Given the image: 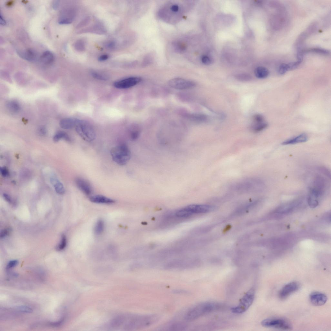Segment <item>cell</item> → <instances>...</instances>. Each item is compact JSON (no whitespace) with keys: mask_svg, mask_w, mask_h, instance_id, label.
I'll list each match as a JSON object with an SVG mask.
<instances>
[{"mask_svg":"<svg viewBox=\"0 0 331 331\" xmlns=\"http://www.w3.org/2000/svg\"><path fill=\"white\" fill-rule=\"evenodd\" d=\"M160 319V317L156 314H126L114 318L110 326L115 329L132 330L151 326Z\"/></svg>","mask_w":331,"mask_h":331,"instance_id":"obj_1","label":"cell"},{"mask_svg":"<svg viewBox=\"0 0 331 331\" xmlns=\"http://www.w3.org/2000/svg\"><path fill=\"white\" fill-rule=\"evenodd\" d=\"M220 308V305L212 302L199 303L191 308L185 315L184 319L187 321L195 320L203 315Z\"/></svg>","mask_w":331,"mask_h":331,"instance_id":"obj_2","label":"cell"},{"mask_svg":"<svg viewBox=\"0 0 331 331\" xmlns=\"http://www.w3.org/2000/svg\"><path fill=\"white\" fill-rule=\"evenodd\" d=\"M110 153L112 160L120 166L126 165L131 158L130 149L125 144L118 145L112 148Z\"/></svg>","mask_w":331,"mask_h":331,"instance_id":"obj_3","label":"cell"},{"mask_svg":"<svg viewBox=\"0 0 331 331\" xmlns=\"http://www.w3.org/2000/svg\"><path fill=\"white\" fill-rule=\"evenodd\" d=\"M75 128L78 134L84 140L91 142L95 140L96 135L95 131L86 121L78 119Z\"/></svg>","mask_w":331,"mask_h":331,"instance_id":"obj_4","label":"cell"},{"mask_svg":"<svg viewBox=\"0 0 331 331\" xmlns=\"http://www.w3.org/2000/svg\"><path fill=\"white\" fill-rule=\"evenodd\" d=\"M262 326L267 328L282 330H290L293 328L291 323L282 318L274 317L266 318L261 322Z\"/></svg>","mask_w":331,"mask_h":331,"instance_id":"obj_5","label":"cell"},{"mask_svg":"<svg viewBox=\"0 0 331 331\" xmlns=\"http://www.w3.org/2000/svg\"><path fill=\"white\" fill-rule=\"evenodd\" d=\"M255 291L252 288L248 291L241 298L238 305L231 308L233 313L241 314L246 311L252 305L254 298Z\"/></svg>","mask_w":331,"mask_h":331,"instance_id":"obj_6","label":"cell"},{"mask_svg":"<svg viewBox=\"0 0 331 331\" xmlns=\"http://www.w3.org/2000/svg\"><path fill=\"white\" fill-rule=\"evenodd\" d=\"M168 85L173 89L182 90L191 89L196 86V84L193 81L180 78L170 80Z\"/></svg>","mask_w":331,"mask_h":331,"instance_id":"obj_7","label":"cell"},{"mask_svg":"<svg viewBox=\"0 0 331 331\" xmlns=\"http://www.w3.org/2000/svg\"><path fill=\"white\" fill-rule=\"evenodd\" d=\"M300 288L299 284L296 282H292L284 286L279 291V298L282 300L288 298L293 293L297 291Z\"/></svg>","mask_w":331,"mask_h":331,"instance_id":"obj_8","label":"cell"},{"mask_svg":"<svg viewBox=\"0 0 331 331\" xmlns=\"http://www.w3.org/2000/svg\"><path fill=\"white\" fill-rule=\"evenodd\" d=\"M141 81L142 78L140 77H130L117 81L114 84V86L118 89H128L138 84Z\"/></svg>","mask_w":331,"mask_h":331,"instance_id":"obj_9","label":"cell"},{"mask_svg":"<svg viewBox=\"0 0 331 331\" xmlns=\"http://www.w3.org/2000/svg\"><path fill=\"white\" fill-rule=\"evenodd\" d=\"M311 303L316 306H320L325 304L328 300L327 296L324 294L318 292H312L309 296Z\"/></svg>","mask_w":331,"mask_h":331,"instance_id":"obj_10","label":"cell"},{"mask_svg":"<svg viewBox=\"0 0 331 331\" xmlns=\"http://www.w3.org/2000/svg\"><path fill=\"white\" fill-rule=\"evenodd\" d=\"M75 183L78 189L87 195H90L93 192L92 187L90 183L85 179L77 178Z\"/></svg>","mask_w":331,"mask_h":331,"instance_id":"obj_11","label":"cell"},{"mask_svg":"<svg viewBox=\"0 0 331 331\" xmlns=\"http://www.w3.org/2000/svg\"><path fill=\"white\" fill-rule=\"evenodd\" d=\"M192 215L207 213L212 209L211 206L204 205H191L185 207Z\"/></svg>","mask_w":331,"mask_h":331,"instance_id":"obj_12","label":"cell"},{"mask_svg":"<svg viewBox=\"0 0 331 331\" xmlns=\"http://www.w3.org/2000/svg\"><path fill=\"white\" fill-rule=\"evenodd\" d=\"M18 54L22 59L29 61H34L38 58V54L32 49H28L26 50L18 51Z\"/></svg>","mask_w":331,"mask_h":331,"instance_id":"obj_13","label":"cell"},{"mask_svg":"<svg viewBox=\"0 0 331 331\" xmlns=\"http://www.w3.org/2000/svg\"><path fill=\"white\" fill-rule=\"evenodd\" d=\"M300 203V201L299 200H297L287 203L281 206L276 210V211L277 213L281 214L289 213L295 208Z\"/></svg>","mask_w":331,"mask_h":331,"instance_id":"obj_14","label":"cell"},{"mask_svg":"<svg viewBox=\"0 0 331 331\" xmlns=\"http://www.w3.org/2000/svg\"><path fill=\"white\" fill-rule=\"evenodd\" d=\"M89 199L92 202L98 204H111L115 202V200L101 195L91 196Z\"/></svg>","mask_w":331,"mask_h":331,"instance_id":"obj_15","label":"cell"},{"mask_svg":"<svg viewBox=\"0 0 331 331\" xmlns=\"http://www.w3.org/2000/svg\"><path fill=\"white\" fill-rule=\"evenodd\" d=\"M77 119L66 118L62 119L59 122V125L62 129H70L75 127Z\"/></svg>","mask_w":331,"mask_h":331,"instance_id":"obj_16","label":"cell"},{"mask_svg":"<svg viewBox=\"0 0 331 331\" xmlns=\"http://www.w3.org/2000/svg\"><path fill=\"white\" fill-rule=\"evenodd\" d=\"M308 140L307 136L305 134H302L294 138L284 141L282 143V144L284 145H293L297 143L306 142Z\"/></svg>","mask_w":331,"mask_h":331,"instance_id":"obj_17","label":"cell"},{"mask_svg":"<svg viewBox=\"0 0 331 331\" xmlns=\"http://www.w3.org/2000/svg\"><path fill=\"white\" fill-rule=\"evenodd\" d=\"M40 60L43 64L49 65L52 64L53 62L54 57L51 52L46 51L44 52L41 56Z\"/></svg>","mask_w":331,"mask_h":331,"instance_id":"obj_18","label":"cell"},{"mask_svg":"<svg viewBox=\"0 0 331 331\" xmlns=\"http://www.w3.org/2000/svg\"><path fill=\"white\" fill-rule=\"evenodd\" d=\"M50 181L51 183L54 187L56 191L59 194H64L65 190L63 185L58 180L55 178H52Z\"/></svg>","mask_w":331,"mask_h":331,"instance_id":"obj_19","label":"cell"},{"mask_svg":"<svg viewBox=\"0 0 331 331\" xmlns=\"http://www.w3.org/2000/svg\"><path fill=\"white\" fill-rule=\"evenodd\" d=\"M255 76L259 79L266 78L269 74V71L265 67L260 66L256 68L255 70Z\"/></svg>","mask_w":331,"mask_h":331,"instance_id":"obj_20","label":"cell"},{"mask_svg":"<svg viewBox=\"0 0 331 331\" xmlns=\"http://www.w3.org/2000/svg\"><path fill=\"white\" fill-rule=\"evenodd\" d=\"M6 106L9 110L14 113H17L19 112L21 108L19 103L15 100L8 101L6 103Z\"/></svg>","mask_w":331,"mask_h":331,"instance_id":"obj_21","label":"cell"},{"mask_svg":"<svg viewBox=\"0 0 331 331\" xmlns=\"http://www.w3.org/2000/svg\"><path fill=\"white\" fill-rule=\"evenodd\" d=\"M62 139L68 142L71 141L70 137L67 133L62 131H59L54 136L53 140L54 142H57Z\"/></svg>","mask_w":331,"mask_h":331,"instance_id":"obj_22","label":"cell"},{"mask_svg":"<svg viewBox=\"0 0 331 331\" xmlns=\"http://www.w3.org/2000/svg\"><path fill=\"white\" fill-rule=\"evenodd\" d=\"M191 119L198 122H204L207 121L208 117L207 115L202 114H195L191 115Z\"/></svg>","mask_w":331,"mask_h":331,"instance_id":"obj_23","label":"cell"},{"mask_svg":"<svg viewBox=\"0 0 331 331\" xmlns=\"http://www.w3.org/2000/svg\"><path fill=\"white\" fill-rule=\"evenodd\" d=\"M104 223L102 220H99L97 222L95 227V233L97 235L101 234L104 231Z\"/></svg>","mask_w":331,"mask_h":331,"instance_id":"obj_24","label":"cell"},{"mask_svg":"<svg viewBox=\"0 0 331 331\" xmlns=\"http://www.w3.org/2000/svg\"><path fill=\"white\" fill-rule=\"evenodd\" d=\"M168 326L169 328L168 329H169L171 330H182L186 328L187 325L183 323L176 322L172 323Z\"/></svg>","mask_w":331,"mask_h":331,"instance_id":"obj_25","label":"cell"},{"mask_svg":"<svg viewBox=\"0 0 331 331\" xmlns=\"http://www.w3.org/2000/svg\"><path fill=\"white\" fill-rule=\"evenodd\" d=\"M318 199L313 195L309 193L308 199V202L310 207L312 208H315L318 205Z\"/></svg>","mask_w":331,"mask_h":331,"instance_id":"obj_26","label":"cell"},{"mask_svg":"<svg viewBox=\"0 0 331 331\" xmlns=\"http://www.w3.org/2000/svg\"><path fill=\"white\" fill-rule=\"evenodd\" d=\"M268 126V124L264 122L261 123H257L253 126L252 130L254 132L258 133L266 129Z\"/></svg>","mask_w":331,"mask_h":331,"instance_id":"obj_27","label":"cell"},{"mask_svg":"<svg viewBox=\"0 0 331 331\" xmlns=\"http://www.w3.org/2000/svg\"><path fill=\"white\" fill-rule=\"evenodd\" d=\"M235 78L237 80L241 82H249L252 79L250 75L245 73L237 74L235 76Z\"/></svg>","mask_w":331,"mask_h":331,"instance_id":"obj_28","label":"cell"},{"mask_svg":"<svg viewBox=\"0 0 331 331\" xmlns=\"http://www.w3.org/2000/svg\"><path fill=\"white\" fill-rule=\"evenodd\" d=\"M176 215L180 217H189L192 215L185 208L180 209L177 211Z\"/></svg>","mask_w":331,"mask_h":331,"instance_id":"obj_29","label":"cell"},{"mask_svg":"<svg viewBox=\"0 0 331 331\" xmlns=\"http://www.w3.org/2000/svg\"><path fill=\"white\" fill-rule=\"evenodd\" d=\"M92 76L94 78L101 81H106L108 79V77L105 75L95 71L92 72Z\"/></svg>","mask_w":331,"mask_h":331,"instance_id":"obj_30","label":"cell"},{"mask_svg":"<svg viewBox=\"0 0 331 331\" xmlns=\"http://www.w3.org/2000/svg\"><path fill=\"white\" fill-rule=\"evenodd\" d=\"M173 47L176 52L180 53L184 51L186 49L185 45L180 42H175L173 44Z\"/></svg>","mask_w":331,"mask_h":331,"instance_id":"obj_31","label":"cell"},{"mask_svg":"<svg viewBox=\"0 0 331 331\" xmlns=\"http://www.w3.org/2000/svg\"><path fill=\"white\" fill-rule=\"evenodd\" d=\"M67 245V239L65 235L62 236L61 238L60 244L57 246V249L59 251L63 250L66 247Z\"/></svg>","mask_w":331,"mask_h":331,"instance_id":"obj_32","label":"cell"},{"mask_svg":"<svg viewBox=\"0 0 331 331\" xmlns=\"http://www.w3.org/2000/svg\"><path fill=\"white\" fill-rule=\"evenodd\" d=\"M289 70V68L288 64H282L278 68V72L280 74H284L287 72Z\"/></svg>","mask_w":331,"mask_h":331,"instance_id":"obj_33","label":"cell"},{"mask_svg":"<svg viewBox=\"0 0 331 331\" xmlns=\"http://www.w3.org/2000/svg\"><path fill=\"white\" fill-rule=\"evenodd\" d=\"M16 309L18 311L24 313H30L33 312V309L30 308L26 306H20L18 307Z\"/></svg>","mask_w":331,"mask_h":331,"instance_id":"obj_34","label":"cell"},{"mask_svg":"<svg viewBox=\"0 0 331 331\" xmlns=\"http://www.w3.org/2000/svg\"><path fill=\"white\" fill-rule=\"evenodd\" d=\"M170 10L172 13L177 14L180 10V6L176 4H172L170 7Z\"/></svg>","mask_w":331,"mask_h":331,"instance_id":"obj_35","label":"cell"},{"mask_svg":"<svg viewBox=\"0 0 331 331\" xmlns=\"http://www.w3.org/2000/svg\"><path fill=\"white\" fill-rule=\"evenodd\" d=\"M201 60L203 63L205 65H210L212 62L211 59L207 56H203Z\"/></svg>","mask_w":331,"mask_h":331,"instance_id":"obj_36","label":"cell"},{"mask_svg":"<svg viewBox=\"0 0 331 331\" xmlns=\"http://www.w3.org/2000/svg\"><path fill=\"white\" fill-rule=\"evenodd\" d=\"M254 120L257 123H261L264 122V117L260 114H257L254 116Z\"/></svg>","mask_w":331,"mask_h":331,"instance_id":"obj_37","label":"cell"},{"mask_svg":"<svg viewBox=\"0 0 331 331\" xmlns=\"http://www.w3.org/2000/svg\"><path fill=\"white\" fill-rule=\"evenodd\" d=\"M18 263V261L17 260H14L10 261L8 264L6 269L8 270L11 268L16 266Z\"/></svg>","mask_w":331,"mask_h":331,"instance_id":"obj_38","label":"cell"},{"mask_svg":"<svg viewBox=\"0 0 331 331\" xmlns=\"http://www.w3.org/2000/svg\"><path fill=\"white\" fill-rule=\"evenodd\" d=\"M38 133L39 135L41 136H45L46 135L47 133V130L46 128L44 126H41L38 130Z\"/></svg>","mask_w":331,"mask_h":331,"instance_id":"obj_39","label":"cell"},{"mask_svg":"<svg viewBox=\"0 0 331 331\" xmlns=\"http://www.w3.org/2000/svg\"><path fill=\"white\" fill-rule=\"evenodd\" d=\"M140 135V132L138 131H133L130 134V138L132 140H135L138 138Z\"/></svg>","mask_w":331,"mask_h":331,"instance_id":"obj_40","label":"cell"},{"mask_svg":"<svg viewBox=\"0 0 331 331\" xmlns=\"http://www.w3.org/2000/svg\"><path fill=\"white\" fill-rule=\"evenodd\" d=\"M65 320V317L61 318V319L57 322H51L49 323V325L54 327H58L60 326L63 323Z\"/></svg>","mask_w":331,"mask_h":331,"instance_id":"obj_41","label":"cell"},{"mask_svg":"<svg viewBox=\"0 0 331 331\" xmlns=\"http://www.w3.org/2000/svg\"><path fill=\"white\" fill-rule=\"evenodd\" d=\"M11 232V229L9 228H6L3 230L1 233V238H4L6 236L8 235Z\"/></svg>","mask_w":331,"mask_h":331,"instance_id":"obj_42","label":"cell"},{"mask_svg":"<svg viewBox=\"0 0 331 331\" xmlns=\"http://www.w3.org/2000/svg\"><path fill=\"white\" fill-rule=\"evenodd\" d=\"M2 175L4 177H7L9 175V173L7 168L5 167H2L0 169Z\"/></svg>","mask_w":331,"mask_h":331,"instance_id":"obj_43","label":"cell"},{"mask_svg":"<svg viewBox=\"0 0 331 331\" xmlns=\"http://www.w3.org/2000/svg\"><path fill=\"white\" fill-rule=\"evenodd\" d=\"M84 44L82 41H79L76 44L75 47L76 49L78 50H82L85 49Z\"/></svg>","mask_w":331,"mask_h":331,"instance_id":"obj_44","label":"cell"},{"mask_svg":"<svg viewBox=\"0 0 331 331\" xmlns=\"http://www.w3.org/2000/svg\"><path fill=\"white\" fill-rule=\"evenodd\" d=\"M310 51L312 52H315L325 54H328V52H327L325 50L321 49H312Z\"/></svg>","mask_w":331,"mask_h":331,"instance_id":"obj_45","label":"cell"},{"mask_svg":"<svg viewBox=\"0 0 331 331\" xmlns=\"http://www.w3.org/2000/svg\"><path fill=\"white\" fill-rule=\"evenodd\" d=\"M60 1H54L52 3V7L54 10H57L59 7Z\"/></svg>","mask_w":331,"mask_h":331,"instance_id":"obj_46","label":"cell"},{"mask_svg":"<svg viewBox=\"0 0 331 331\" xmlns=\"http://www.w3.org/2000/svg\"><path fill=\"white\" fill-rule=\"evenodd\" d=\"M109 57V56L107 54L102 55L99 57L98 60L99 61H103L107 60Z\"/></svg>","mask_w":331,"mask_h":331,"instance_id":"obj_47","label":"cell"},{"mask_svg":"<svg viewBox=\"0 0 331 331\" xmlns=\"http://www.w3.org/2000/svg\"><path fill=\"white\" fill-rule=\"evenodd\" d=\"M3 197L6 201H7L10 203L12 202V199L9 195L6 194V193H5V194H4L3 195Z\"/></svg>","mask_w":331,"mask_h":331,"instance_id":"obj_48","label":"cell"},{"mask_svg":"<svg viewBox=\"0 0 331 331\" xmlns=\"http://www.w3.org/2000/svg\"><path fill=\"white\" fill-rule=\"evenodd\" d=\"M0 24L3 26H5L6 24V21L1 14L0 15Z\"/></svg>","mask_w":331,"mask_h":331,"instance_id":"obj_49","label":"cell"},{"mask_svg":"<svg viewBox=\"0 0 331 331\" xmlns=\"http://www.w3.org/2000/svg\"><path fill=\"white\" fill-rule=\"evenodd\" d=\"M321 171L324 174H325L327 176H330V173H329V171L326 169L325 168H321Z\"/></svg>","mask_w":331,"mask_h":331,"instance_id":"obj_50","label":"cell"},{"mask_svg":"<svg viewBox=\"0 0 331 331\" xmlns=\"http://www.w3.org/2000/svg\"><path fill=\"white\" fill-rule=\"evenodd\" d=\"M115 43L114 42H111L108 44L107 47L109 48H112L114 47Z\"/></svg>","mask_w":331,"mask_h":331,"instance_id":"obj_51","label":"cell"}]
</instances>
